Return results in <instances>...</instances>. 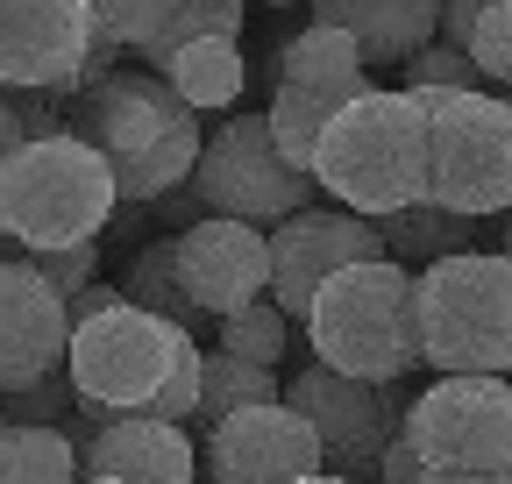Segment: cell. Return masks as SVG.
<instances>
[{"instance_id":"obj_1","label":"cell","mask_w":512,"mask_h":484,"mask_svg":"<svg viewBox=\"0 0 512 484\" xmlns=\"http://www.w3.org/2000/svg\"><path fill=\"white\" fill-rule=\"evenodd\" d=\"M72 136L93 143V150L114 164L121 207L185 193L192 171H200V150H207L200 107H185L178 86L157 79V72H143V65L100 79L93 93H79V100H72Z\"/></svg>"},{"instance_id":"obj_2","label":"cell","mask_w":512,"mask_h":484,"mask_svg":"<svg viewBox=\"0 0 512 484\" xmlns=\"http://www.w3.org/2000/svg\"><path fill=\"white\" fill-rule=\"evenodd\" d=\"M313 186L335 207L384 221L427 200V107L413 93H356L313 150Z\"/></svg>"},{"instance_id":"obj_3","label":"cell","mask_w":512,"mask_h":484,"mask_svg":"<svg viewBox=\"0 0 512 484\" xmlns=\"http://www.w3.org/2000/svg\"><path fill=\"white\" fill-rule=\"evenodd\" d=\"M306 342L313 363H328L342 378H370L392 385L420 371V271L377 257V264H349L342 278H328L306 307Z\"/></svg>"},{"instance_id":"obj_4","label":"cell","mask_w":512,"mask_h":484,"mask_svg":"<svg viewBox=\"0 0 512 484\" xmlns=\"http://www.w3.org/2000/svg\"><path fill=\"white\" fill-rule=\"evenodd\" d=\"M114 214H121L114 164L79 136L22 143L8 164H0V235H8L22 257L100 242V228Z\"/></svg>"},{"instance_id":"obj_5","label":"cell","mask_w":512,"mask_h":484,"mask_svg":"<svg viewBox=\"0 0 512 484\" xmlns=\"http://www.w3.org/2000/svg\"><path fill=\"white\" fill-rule=\"evenodd\" d=\"M420 356L441 378H512V257L463 250L420 271Z\"/></svg>"},{"instance_id":"obj_6","label":"cell","mask_w":512,"mask_h":484,"mask_svg":"<svg viewBox=\"0 0 512 484\" xmlns=\"http://www.w3.org/2000/svg\"><path fill=\"white\" fill-rule=\"evenodd\" d=\"M427 107V200L470 221L512 214V100L505 93H413Z\"/></svg>"},{"instance_id":"obj_7","label":"cell","mask_w":512,"mask_h":484,"mask_svg":"<svg viewBox=\"0 0 512 484\" xmlns=\"http://www.w3.org/2000/svg\"><path fill=\"white\" fill-rule=\"evenodd\" d=\"M192 193H200L207 214H228V221H249V228L271 235V228H285L292 214L313 207V171H292L278 136H271V114L249 107V114H228L207 136Z\"/></svg>"},{"instance_id":"obj_8","label":"cell","mask_w":512,"mask_h":484,"mask_svg":"<svg viewBox=\"0 0 512 484\" xmlns=\"http://www.w3.org/2000/svg\"><path fill=\"white\" fill-rule=\"evenodd\" d=\"M192 335L171 328L164 314H143V307H107L93 321L72 328V356H64V371H72L79 399L107 406V413H150V399L164 392L171 363Z\"/></svg>"},{"instance_id":"obj_9","label":"cell","mask_w":512,"mask_h":484,"mask_svg":"<svg viewBox=\"0 0 512 484\" xmlns=\"http://www.w3.org/2000/svg\"><path fill=\"white\" fill-rule=\"evenodd\" d=\"M285 406H299L313 420L320 449H328V470L335 477H377V456L406 428V385H370V378H342L328 363H306L299 378H285Z\"/></svg>"},{"instance_id":"obj_10","label":"cell","mask_w":512,"mask_h":484,"mask_svg":"<svg viewBox=\"0 0 512 484\" xmlns=\"http://www.w3.org/2000/svg\"><path fill=\"white\" fill-rule=\"evenodd\" d=\"M406 442L434 470H512V385L505 378H434L406 406Z\"/></svg>"},{"instance_id":"obj_11","label":"cell","mask_w":512,"mask_h":484,"mask_svg":"<svg viewBox=\"0 0 512 484\" xmlns=\"http://www.w3.org/2000/svg\"><path fill=\"white\" fill-rule=\"evenodd\" d=\"M200 470H207V484H292V477L328 470V449H320L313 420L278 399V406L228 413L200 442Z\"/></svg>"},{"instance_id":"obj_12","label":"cell","mask_w":512,"mask_h":484,"mask_svg":"<svg viewBox=\"0 0 512 484\" xmlns=\"http://www.w3.org/2000/svg\"><path fill=\"white\" fill-rule=\"evenodd\" d=\"M384 257V235L349 214V207H306L285 228H271V299L285 307V321H306L313 292L342 278L349 264H377Z\"/></svg>"},{"instance_id":"obj_13","label":"cell","mask_w":512,"mask_h":484,"mask_svg":"<svg viewBox=\"0 0 512 484\" xmlns=\"http://www.w3.org/2000/svg\"><path fill=\"white\" fill-rule=\"evenodd\" d=\"M93 36L86 0H0V93H64Z\"/></svg>"},{"instance_id":"obj_14","label":"cell","mask_w":512,"mask_h":484,"mask_svg":"<svg viewBox=\"0 0 512 484\" xmlns=\"http://www.w3.org/2000/svg\"><path fill=\"white\" fill-rule=\"evenodd\" d=\"M178 285L207 321L249 307V299H271V235L228 214L178 228Z\"/></svg>"},{"instance_id":"obj_15","label":"cell","mask_w":512,"mask_h":484,"mask_svg":"<svg viewBox=\"0 0 512 484\" xmlns=\"http://www.w3.org/2000/svg\"><path fill=\"white\" fill-rule=\"evenodd\" d=\"M64 356H72L64 299L22 257H0V392H15L43 371H64Z\"/></svg>"},{"instance_id":"obj_16","label":"cell","mask_w":512,"mask_h":484,"mask_svg":"<svg viewBox=\"0 0 512 484\" xmlns=\"http://www.w3.org/2000/svg\"><path fill=\"white\" fill-rule=\"evenodd\" d=\"M79 477L121 484H200V435L150 413H114L100 435L79 442Z\"/></svg>"},{"instance_id":"obj_17","label":"cell","mask_w":512,"mask_h":484,"mask_svg":"<svg viewBox=\"0 0 512 484\" xmlns=\"http://www.w3.org/2000/svg\"><path fill=\"white\" fill-rule=\"evenodd\" d=\"M313 22L342 29L363 65H413V57L441 36V0H313Z\"/></svg>"},{"instance_id":"obj_18","label":"cell","mask_w":512,"mask_h":484,"mask_svg":"<svg viewBox=\"0 0 512 484\" xmlns=\"http://www.w3.org/2000/svg\"><path fill=\"white\" fill-rule=\"evenodd\" d=\"M264 79H271V93L278 86H328V93H370V65H363V50L342 36V29H328V22H313V29H299L292 43H278L271 50V65H264Z\"/></svg>"},{"instance_id":"obj_19","label":"cell","mask_w":512,"mask_h":484,"mask_svg":"<svg viewBox=\"0 0 512 484\" xmlns=\"http://www.w3.org/2000/svg\"><path fill=\"white\" fill-rule=\"evenodd\" d=\"M370 228L384 235V257L406 264V271H427V264H441V257L477 250V221L456 214V207H441V200L399 207V214H384V221H370Z\"/></svg>"},{"instance_id":"obj_20","label":"cell","mask_w":512,"mask_h":484,"mask_svg":"<svg viewBox=\"0 0 512 484\" xmlns=\"http://www.w3.org/2000/svg\"><path fill=\"white\" fill-rule=\"evenodd\" d=\"M285 399V378L264 371V363H242L228 349H207V371H200V413H192V435H214L228 413H249V406H278Z\"/></svg>"},{"instance_id":"obj_21","label":"cell","mask_w":512,"mask_h":484,"mask_svg":"<svg viewBox=\"0 0 512 484\" xmlns=\"http://www.w3.org/2000/svg\"><path fill=\"white\" fill-rule=\"evenodd\" d=\"M157 79H171L185 107H228V100H242L249 65H242V50L228 36H214V43H185L178 57H164Z\"/></svg>"},{"instance_id":"obj_22","label":"cell","mask_w":512,"mask_h":484,"mask_svg":"<svg viewBox=\"0 0 512 484\" xmlns=\"http://www.w3.org/2000/svg\"><path fill=\"white\" fill-rule=\"evenodd\" d=\"M349 107V93H328V86H278L271 93V136H278V150H285V164L292 171H313V150H320V136H328V121Z\"/></svg>"},{"instance_id":"obj_23","label":"cell","mask_w":512,"mask_h":484,"mask_svg":"<svg viewBox=\"0 0 512 484\" xmlns=\"http://www.w3.org/2000/svg\"><path fill=\"white\" fill-rule=\"evenodd\" d=\"M0 484H79L72 428H0Z\"/></svg>"},{"instance_id":"obj_24","label":"cell","mask_w":512,"mask_h":484,"mask_svg":"<svg viewBox=\"0 0 512 484\" xmlns=\"http://www.w3.org/2000/svg\"><path fill=\"white\" fill-rule=\"evenodd\" d=\"M121 299L128 307H143V314H164L171 328H207V314L185 299V285H178V235H164V242H150V250L128 264V278H121Z\"/></svg>"},{"instance_id":"obj_25","label":"cell","mask_w":512,"mask_h":484,"mask_svg":"<svg viewBox=\"0 0 512 484\" xmlns=\"http://www.w3.org/2000/svg\"><path fill=\"white\" fill-rule=\"evenodd\" d=\"M292 328H299V321H285L278 299H249V307H235V314L214 321V335H221L214 349H228V356H242V363H264V371H278L285 349H292Z\"/></svg>"},{"instance_id":"obj_26","label":"cell","mask_w":512,"mask_h":484,"mask_svg":"<svg viewBox=\"0 0 512 484\" xmlns=\"http://www.w3.org/2000/svg\"><path fill=\"white\" fill-rule=\"evenodd\" d=\"M214 36H242V0H178L171 8V22H164V36L157 43H143L136 57H143V72H157L164 57H178L185 43H214Z\"/></svg>"},{"instance_id":"obj_27","label":"cell","mask_w":512,"mask_h":484,"mask_svg":"<svg viewBox=\"0 0 512 484\" xmlns=\"http://www.w3.org/2000/svg\"><path fill=\"white\" fill-rule=\"evenodd\" d=\"M0 406H8L15 428H72V406H79V385L72 371H43L15 392H0Z\"/></svg>"},{"instance_id":"obj_28","label":"cell","mask_w":512,"mask_h":484,"mask_svg":"<svg viewBox=\"0 0 512 484\" xmlns=\"http://www.w3.org/2000/svg\"><path fill=\"white\" fill-rule=\"evenodd\" d=\"M399 93H491V86H484V72H477L470 50H456V43H427L413 65H406Z\"/></svg>"},{"instance_id":"obj_29","label":"cell","mask_w":512,"mask_h":484,"mask_svg":"<svg viewBox=\"0 0 512 484\" xmlns=\"http://www.w3.org/2000/svg\"><path fill=\"white\" fill-rule=\"evenodd\" d=\"M86 8H93V29L100 36H114L121 50H143V43L164 36V22H171L178 0H86Z\"/></svg>"},{"instance_id":"obj_30","label":"cell","mask_w":512,"mask_h":484,"mask_svg":"<svg viewBox=\"0 0 512 484\" xmlns=\"http://www.w3.org/2000/svg\"><path fill=\"white\" fill-rule=\"evenodd\" d=\"M200 371H207V349H200V342H185L178 363H171V378H164V392L150 399V420L192 428V413H200Z\"/></svg>"},{"instance_id":"obj_31","label":"cell","mask_w":512,"mask_h":484,"mask_svg":"<svg viewBox=\"0 0 512 484\" xmlns=\"http://www.w3.org/2000/svg\"><path fill=\"white\" fill-rule=\"evenodd\" d=\"M463 50L477 57L484 86H512V0H498V8H484V15H477V29H470V43H463Z\"/></svg>"},{"instance_id":"obj_32","label":"cell","mask_w":512,"mask_h":484,"mask_svg":"<svg viewBox=\"0 0 512 484\" xmlns=\"http://www.w3.org/2000/svg\"><path fill=\"white\" fill-rule=\"evenodd\" d=\"M57 299H64V307H72V299L100 278V242H79V250H43V257H22Z\"/></svg>"},{"instance_id":"obj_33","label":"cell","mask_w":512,"mask_h":484,"mask_svg":"<svg viewBox=\"0 0 512 484\" xmlns=\"http://www.w3.org/2000/svg\"><path fill=\"white\" fill-rule=\"evenodd\" d=\"M15 121H22V143L72 136V107H64V93H15Z\"/></svg>"},{"instance_id":"obj_34","label":"cell","mask_w":512,"mask_h":484,"mask_svg":"<svg viewBox=\"0 0 512 484\" xmlns=\"http://www.w3.org/2000/svg\"><path fill=\"white\" fill-rule=\"evenodd\" d=\"M377 477H384V484H420V477H427V463H420V449L406 442V428H399L392 442H384V456H377Z\"/></svg>"},{"instance_id":"obj_35","label":"cell","mask_w":512,"mask_h":484,"mask_svg":"<svg viewBox=\"0 0 512 484\" xmlns=\"http://www.w3.org/2000/svg\"><path fill=\"white\" fill-rule=\"evenodd\" d=\"M484 8H498V0H441V36H434V43H456V50H463Z\"/></svg>"},{"instance_id":"obj_36","label":"cell","mask_w":512,"mask_h":484,"mask_svg":"<svg viewBox=\"0 0 512 484\" xmlns=\"http://www.w3.org/2000/svg\"><path fill=\"white\" fill-rule=\"evenodd\" d=\"M107 307H121V285H107V278H93L79 299H72V307H64V314H72V328L79 321H93V314H107Z\"/></svg>"},{"instance_id":"obj_37","label":"cell","mask_w":512,"mask_h":484,"mask_svg":"<svg viewBox=\"0 0 512 484\" xmlns=\"http://www.w3.org/2000/svg\"><path fill=\"white\" fill-rule=\"evenodd\" d=\"M22 150V121H15V93H0V164Z\"/></svg>"},{"instance_id":"obj_38","label":"cell","mask_w":512,"mask_h":484,"mask_svg":"<svg viewBox=\"0 0 512 484\" xmlns=\"http://www.w3.org/2000/svg\"><path fill=\"white\" fill-rule=\"evenodd\" d=\"M420 484H512V470H434Z\"/></svg>"},{"instance_id":"obj_39","label":"cell","mask_w":512,"mask_h":484,"mask_svg":"<svg viewBox=\"0 0 512 484\" xmlns=\"http://www.w3.org/2000/svg\"><path fill=\"white\" fill-rule=\"evenodd\" d=\"M292 484H356V477H335V470H313V477H292Z\"/></svg>"},{"instance_id":"obj_40","label":"cell","mask_w":512,"mask_h":484,"mask_svg":"<svg viewBox=\"0 0 512 484\" xmlns=\"http://www.w3.org/2000/svg\"><path fill=\"white\" fill-rule=\"evenodd\" d=\"M505 257H512V214H505Z\"/></svg>"},{"instance_id":"obj_41","label":"cell","mask_w":512,"mask_h":484,"mask_svg":"<svg viewBox=\"0 0 512 484\" xmlns=\"http://www.w3.org/2000/svg\"><path fill=\"white\" fill-rule=\"evenodd\" d=\"M79 484H121V477H79Z\"/></svg>"},{"instance_id":"obj_42","label":"cell","mask_w":512,"mask_h":484,"mask_svg":"<svg viewBox=\"0 0 512 484\" xmlns=\"http://www.w3.org/2000/svg\"><path fill=\"white\" fill-rule=\"evenodd\" d=\"M271 8H299V0H271Z\"/></svg>"},{"instance_id":"obj_43","label":"cell","mask_w":512,"mask_h":484,"mask_svg":"<svg viewBox=\"0 0 512 484\" xmlns=\"http://www.w3.org/2000/svg\"><path fill=\"white\" fill-rule=\"evenodd\" d=\"M0 428H8V406H0Z\"/></svg>"},{"instance_id":"obj_44","label":"cell","mask_w":512,"mask_h":484,"mask_svg":"<svg viewBox=\"0 0 512 484\" xmlns=\"http://www.w3.org/2000/svg\"><path fill=\"white\" fill-rule=\"evenodd\" d=\"M505 385H512V378H505Z\"/></svg>"}]
</instances>
